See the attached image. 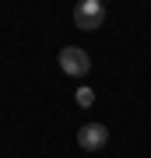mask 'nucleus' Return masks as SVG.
Instances as JSON below:
<instances>
[{
    "label": "nucleus",
    "instance_id": "obj_1",
    "mask_svg": "<svg viewBox=\"0 0 151 158\" xmlns=\"http://www.w3.org/2000/svg\"><path fill=\"white\" fill-rule=\"evenodd\" d=\"M102 21H106V7L99 0H81L74 7V25L81 32H95V28H102Z\"/></svg>",
    "mask_w": 151,
    "mask_h": 158
},
{
    "label": "nucleus",
    "instance_id": "obj_2",
    "mask_svg": "<svg viewBox=\"0 0 151 158\" xmlns=\"http://www.w3.org/2000/svg\"><path fill=\"white\" fill-rule=\"evenodd\" d=\"M60 67L63 74H70V77H84V74L91 70V56L78 46H63L60 49Z\"/></svg>",
    "mask_w": 151,
    "mask_h": 158
},
{
    "label": "nucleus",
    "instance_id": "obj_3",
    "mask_svg": "<svg viewBox=\"0 0 151 158\" xmlns=\"http://www.w3.org/2000/svg\"><path fill=\"white\" fill-rule=\"evenodd\" d=\"M109 141V127L106 123H84L78 130V144H81V151H102Z\"/></svg>",
    "mask_w": 151,
    "mask_h": 158
},
{
    "label": "nucleus",
    "instance_id": "obj_4",
    "mask_svg": "<svg viewBox=\"0 0 151 158\" xmlns=\"http://www.w3.org/2000/svg\"><path fill=\"white\" fill-rule=\"evenodd\" d=\"M74 98H78V106H81V109H88L91 102H95V91H91L88 85H81V88H78V95H74Z\"/></svg>",
    "mask_w": 151,
    "mask_h": 158
}]
</instances>
